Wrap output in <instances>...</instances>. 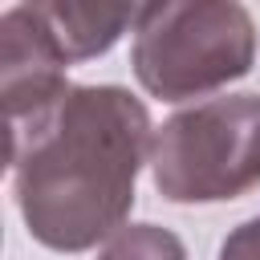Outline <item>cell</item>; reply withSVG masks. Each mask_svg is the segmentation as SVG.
Listing matches in <instances>:
<instances>
[{
    "label": "cell",
    "mask_w": 260,
    "mask_h": 260,
    "mask_svg": "<svg viewBox=\"0 0 260 260\" xmlns=\"http://www.w3.org/2000/svg\"><path fill=\"white\" fill-rule=\"evenodd\" d=\"M154 134L146 106L122 85H73L65 102L8 150L16 203L53 252H85L118 236Z\"/></svg>",
    "instance_id": "1"
},
{
    "label": "cell",
    "mask_w": 260,
    "mask_h": 260,
    "mask_svg": "<svg viewBox=\"0 0 260 260\" xmlns=\"http://www.w3.org/2000/svg\"><path fill=\"white\" fill-rule=\"evenodd\" d=\"M130 61L146 93L162 102L203 98L252 69L256 24L232 0L142 4Z\"/></svg>",
    "instance_id": "2"
},
{
    "label": "cell",
    "mask_w": 260,
    "mask_h": 260,
    "mask_svg": "<svg viewBox=\"0 0 260 260\" xmlns=\"http://www.w3.org/2000/svg\"><path fill=\"white\" fill-rule=\"evenodd\" d=\"M150 179L171 203H223L260 183V93H228L154 130Z\"/></svg>",
    "instance_id": "3"
},
{
    "label": "cell",
    "mask_w": 260,
    "mask_h": 260,
    "mask_svg": "<svg viewBox=\"0 0 260 260\" xmlns=\"http://www.w3.org/2000/svg\"><path fill=\"white\" fill-rule=\"evenodd\" d=\"M69 57L53 41L37 4H16L0 16V98L8 122V150L20 146L73 85H65Z\"/></svg>",
    "instance_id": "4"
},
{
    "label": "cell",
    "mask_w": 260,
    "mask_h": 260,
    "mask_svg": "<svg viewBox=\"0 0 260 260\" xmlns=\"http://www.w3.org/2000/svg\"><path fill=\"white\" fill-rule=\"evenodd\" d=\"M37 12L45 16L53 41L61 45V53L69 61H89L98 53H106L126 28L138 24L142 4H77V0H49L37 4Z\"/></svg>",
    "instance_id": "5"
},
{
    "label": "cell",
    "mask_w": 260,
    "mask_h": 260,
    "mask_svg": "<svg viewBox=\"0 0 260 260\" xmlns=\"http://www.w3.org/2000/svg\"><path fill=\"white\" fill-rule=\"evenodd\" d=\"M98 260H187V248L175 232L158 223H130L98 252Z\"/></svg>",
    "instance_id": "6"
},
{
    "label": "cell",
    "mask_w": 260,
    "mask_h": 260,
    "mask_svg": "<svg viewBox=\"0 0 260 260\" xmlns=\"http://www.w3.org/2000/svg\"><path fill=\"white\" fill-rule=\"evenodd\" d=\"M219 260H260V215L248 219V223H240V228L223 240Z\"/></svg>",
    "instance_id": "7"
}]
</instances>
